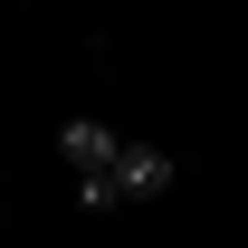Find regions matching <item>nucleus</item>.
<instances>
[{"label":"nucleus","mask_w":248,"mask_h":248,"mask_svg":"<svg viewBox=\"0 0 248 248\" xmlns=\"http://www.w3.org/2000/svg\"><path fill=\"white\" fill-rule=\"evenodd\" d=\"M162 182H172V153L124 143V162H115V191H124V201H143V191H162Z\"/></svg>","instance_id":"f03ea898"},{"label":"nucleus","mask_w":248,"mask_h":248,"mask_svg":"<svg viewBox=\"0 0 248 248\" xmlns=\"http://www.w3.org/2000/svg\"><path fill=\"white\" fill-rule=\"evenodd\" d=\"M58 153H67V172L86 182V172H115V162H124V134L95 124V115H77V124H58Z\"/></svg>","instance_id":"f257e3e1"}]
</instances>
